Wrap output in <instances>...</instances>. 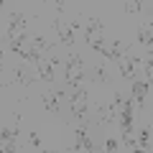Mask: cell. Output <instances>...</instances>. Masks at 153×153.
Listing matches in <instances>:
<instances>
[{"mask_svg": "<svg viewBox=\"0 0 153 153\" xmlns=\"http://www.w3.org/2000/svg\"><path fill=\"white\" fill-rule=\"evenodd\" d=\"M26 28H28V18L23 16L21 10H13L10 16H8V38L26 33Z\"/></svg>", "mask_w": 153, "mask_h": 153, "instance_id": "cell-8", "label": "cell"}, {"mask_svg": "<svg viewBox=\"0 0 153 153\" xmlns=\"http://www.w3.org/2000/svg\"><path fill=\"white\" fill-rule=\"evenodd\" d=\"M13 82L23 84V87H31V84H33V76L28 74L23 66H16V69H13Z\"/></svg>", "mask_w": 153, "mask_h": 153, "instance_id": "cell-15", "label": "cell"}, {"mask_svg": "<svg viewBox=\"0 0 153 153\" xmlns=\"http://www.w3.org/2000/svg\"><path fill=\"white\" fill-rule=\"evenodd\" d=\"M151 153H153V148H151Z\"/></svg>", "mask_w": 153, "mask_h": 153, "instance_id": "cell-24", "label": "cell"}, {"mask_svg": "<svg viewBox=\"0 0 153 153\" xmlns=\"http://www.w3.org/2000/svg\"><path fill=\"white\" fill-rule=\"evenodd\" d=\"M105 151H107V153H120V140L107 138V140H105Z\"/></svg>", "mask_w": 153, "mask_h": 153, "instance_id": "cell-19", "label": "cell"}, {"mask_svg": "<svg viewBox=\"0 0 153 153\" xmlns=\"http://www.w3.org/2000/svg\"><path fill=\"white\" fill-rule=\"evenodd\" d=\"M133 153H151V151H146V148H133Z\"/></svg>", "mask_w": 153, "mask_h": 153, "instance_id": "cell-22", "label": "cell"}, {"mask_svg": "<svg viewBox=\"0 0 153 153\" xmlns=\"http://www.w3.org/2000/svg\"><path fill=\"white\" fill-rule=\"evenodd\" d=\"M84 41L92 46L94 51L105 49V31H102V21L100 18H87V26H84Z\"/></svg>", "mask_w": 153, "mask_h": 153, "instance_id": "cell-2", "label": "cell"}, {"mask_svg": "<svg viewBox=\"0 0 153 153\" xmlns=\"http://www.w3.org/2000/svg\"><path fill=\"white\" fill-rule=\"evenodd\" d=\"M74 151H94V143H92V138H89V130H87V125H79L74 130Z\"/></svg>", "mask_w": 153, "mask_h": 153, "instance_id": "cell-9", "label": "cell"}, {"mask_svg": "<svg viewBox=\"0 0 153 153\" xmlns=\"http://www.w3.org/2000/svg\"><path fill=\"white\" fill-rule=\"evenodd\" d=\"M54 28H56V33H59V41L64 46H74V31L79 28V23L76 21H71V23H64V21H54Z\"/></svg>", "mask_w": 153, "mask_h": 153, "instance_id": "cell-6", "label": "cell"}, {"mask_svg": "<svg viewBox=\"0 0 153 153\" xmlns=\"http://www.w3.org/2000/svg\"><path fill=\"white\" fill-rule=\"evenodd\" d=\"M89 76H92V82H107V71H105V66H92Z\"/></svg>", "mask_w": 153, "mask_h": 153, "instance_id": "cell-18", "label": "cell"}, {"mask_svg": "<svg viewBox=\"0 0 153 153\" xmlns=\"http://www.w3.org/2000/svg\"><path fill=\"white\" fill-rule=\"evenodd\" d=\"M61 61H59V56L56 54H51L49 59L46 56H41V59L36 61V66H38V79H44V82H54V71H56V66H59Z\"/></svg>", "mask_w": 153, "mask_h": 153, "instance_id": "cell-5", "label": "cell"}, {"mask_svg": "<svg viewBox=\"0 0 153 153\" xmlns=\"http://www.w3.org/2000/svg\"><path fill=\"white\" fill-rule=\"evenodd\" d=\"M46 153H56V151H46Z\"/></svg>", "mask_w": 153, "mask_h": 153, "instance_id": "cell-23", "label": "cell"}, {"mask_svg": "<svg viewBox=\"0 0 153 153\" xmlns=\"http://www.w3.org/2000/svg\"><path fill=\"white\" fill-rule=\"evenodd\" d=\"M151 133H153L151 125H146L140 133H138V148H146L148 151V146H151Z\"/></svg>", "mask_w": 153, "mask_h": 153, "instance_id": "cell-17", "label": "cell"}, {"mask_svg": "<svg viewBox=\"0 0 153 153\" xmlns=\"http://www.w3.org/2000/svg\"><path fill=\"white\" fill-rule=\"evenodd\" d=\"M59 100H61V94L59 92H44V97H41V102H44V107H46V112H59Z\"/></svg>", "mask_w": 153, "mask_h": 153, "instance_id": "cell-13", "label": "cell"}, {"mask_svg": "<svg viewBox=\"0 0 153 153\" xmlns=\"http://www.w3.org/2000/svg\"><path fill=\"white\" fill-rule=\"evenodd\" d=\"M143 74H146V82L153 87V51L143 56Z\"/></svg>", "mask_w": 153, "mask_h": 153, "instance_id": "cell-16", "label": "cell"}, {"mask_svg": "<svg viewBox=\"0 0 153 153\" xmlns=\"http://www.w3.org/2000/svg\"><path fill=\"white\" fill-rule=\"evenodd\" d=\"M138 41H140V46H146V49H153V21L143 23V26L138 28Z\"/></svg>", "mask_w": 153, "mask_h": 153, "instance_id": "cell-12", "label": "cell"}, {"mask_svg": "<svg viewBox=\"0 0 153 153\" xmlns=\"http://www.w3.org/2000/svg\"><path fill=\"white\" fill-rule=\"evenodd\" d=\"M148 89H151V84H148L146 79H135V82H133V94H130V100L135 102V107H143V105H146Z\"/></svg>", "mask_w": 153, "mask_h": 153, "instance_id": "cell-11", "label": "cell"}, {"mask_svg": "<svg viewBox=\"0 0 153 153\" xmlns=\"http://www.w3.org/2000/svg\"><path fill=\"white\" fill-rule=\"evenodd\" d=\"M125 51H128V44H125V41H120V38H115L112 44H105L102 56H105V59H117V61H120L123 56H128Z\"/></svg>", "mask_w": 153, "mask_h": 153, "instance_id": "cell-10", "label": "cell"}, {"mask_svg": "<svg viewBox=\"0 0 153 153\" xmlns=\"http://www.w3.org/2000/svg\"><path fill=\"white\" fill-rule=\"evenodd\" d=\"M138 71H143V59L130 56V54L120 59V76H123V79L135 82V79H138Z\"/></svg>", "mask_w": 153, "mask_h": 153, "instance_id": "cell-4", "label": "cell"}, {"mask_svg": "<svg viewBox=\"0 0 153 153\" xmlns=\"http://www.w3.org/2000/svg\"><path fill=\"white\" fill-rule=\"evenodd\" d=\"M84 76H87V71H84L82 56L76 54V51H69V56L64 59V79H66V84H69L71 89H79L82 82H84Z\"/></svg>", "mask_w": 153, "mask_h": 153, "instance_id": "cell-1", "label": "cell"}, {"mask_svg": "<svg viewBox=\"0 0 153 153\" xmlns=\"http://www.w3.org/2000/svg\"><path fill=\"white\" fill-rule=\"evenodd\" d=\"M16 138H18V125H13V128L3 125V133H0V148H3V153H18Z\"/></svg>", "mask_w": 153, "mask_h": 153, "instance_id": "cell-7", "label": "cell"}, {"mask_svg": "<svg viewBox=\"0 0 153 153\" xmlns=\"http://www.w3.org/2000/svg\"><path fill=\"white\" fill-rule=\"evenodd\" d=\"M69 107H71V115H74L76 120H84L87 117V110H89V94L84 87L74 89L69 94Z\"/></svg>", "mask_w": 153, "mask_h": 153, "instance_id": "cell-3", "label": "cell"}, {"mask_svg": "<svg viewBox=\"0 0 153 153\" xmlns=\"http://www.w3.org/2000/svg\"><path fill=\"white\" fill-rule=\"evenodd\" d=\"M28 143H31L33 148H41V138H38L36 133H31V138H28Z\"/></svg>", "mask_w": 153, "mask_h": 153, "instance_id": "cell-21", "label": "cell"}, {"mask_svg": "<svg viewBox=\"0 0 153 153\" xmlns=\"http://www.w3.org/2000/svg\"><path fill=\"white\" fill-rule=\"evenodd\" d=\"M123 8H125V13H130V16H133V13H140L143 3H138V0H128V3H125Z\"/></svg>", "mask_w": 153, "mask_h": 153, "instance_id": "cell-20", "label": "cell"}, {"mask_svg": "<svg viewBox=\"0 0 153 153\" xmlns=\"http://www.w3.org/2000/svg\"><path fill=\"white\" fill-rule=\"evenodd\" d=\"M31 44H33V49H36L38 54H54V44H51L49 38H44V36H33Z\"/></svg>", "mask_w": 153, "mask_h": 153, "instance_id": "cell-14", "label": "cell"}]
</instances>
